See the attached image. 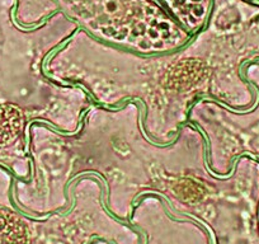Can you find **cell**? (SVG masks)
Returning <instances> with one entry per match:
<instances>
[{"mask_svg": "<svg viewBox=\"0 0 259 244\" xmlns=\"http://www.w3.org/2000/svg\"><path fill=\"white\" fill-rule=\"evenodd\" d=\"M24 116L19 107L0 104V145L14 140L23 129Z\"/></svg>", "mask_w": 259, "mask_h": 244, "instance_id": "6da1fadb", "label": "cell"}]
</instances>
